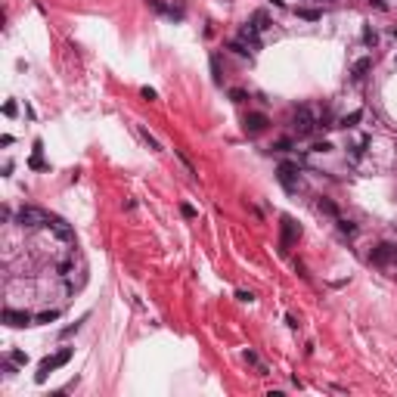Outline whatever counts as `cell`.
Here are the masks:
<instances>
[{"label": "cell", "instance_id": "52a82bcc", "mask_svg": "<svg viewBox=\"0 0 397 397\" xmlns=\"http://www.w3.org/2000/svg\"><path fill=\"white\" fill-rule=\"evenodd\" d=\"M242 125H245V134H261L270 121H267V115H264V112H249Z\"/></svg>", "mask_w": 397, "mask_h": 397}, {"label": "cell", "instance_id": "9c48e42d", "mask_svg": "<svg viewBox=\"0 0 397 397\" xmlns=\"http://www.w3.org/2000/svg\"><path fill=\"white\" fill-rule=\"evenodd\" d=\"M249 25H252V28L261 34V31H267V28H270V16H267L264 10H258V13L252 16V22H249Z\"/></svg>", "mask_w": 397, "mask_h": 397}, {"label": "cell", "instance_id": "8fae6325", "mask_svg": "<svg viewBox=\"0 0 397 397\" xmlns=\"http://www.w3.org/2000/svg\"><path fill=\"white\" fill-rule=\"evenodd\" d=\"M295 13H298L301 19H307V22H320V19H323L320 10H310V7H295Z\"/></svg>", "mask_w": 397, "mask_h": 397}, {"label": "cell", "instance_id": "83f0119b", "mask_svg": "<svg viewBox=\"0 0 397 397\" xmlns=\"http://www.w3.org/2000/svg\"><path fill=\"white\" fill-rule=\"evenodd\" d=\"M369 4H373V7H376V10H382V13H385V10H388V7H385V4H382V0H369Z\"/></svg>", "mask_w": 397, "mask_h": 397}, {"label": "cell", "instance_id": "7a4b0ae2", "mask_svg": "<svg viewBox=\"0 0 397 397\" xmlns=\"http://www.w3.org/2000/svg\"><path fill=\"white\" fill-rule=\"evenodd\" d=\"M71 360V348H62L59 354H53V357H44V360H41V366H37V382H47V376L53 373V369H59V366H65Z\"/></svg>", "mask_w": 397, "mask_h": 397}, {"label": "cell", "instance_id": "d4e9b609", "mask_svg": "<svg viewBox=\"0 0 397 397\" xmlns=\"http://www.w3.org/2000/svg\"><path fill=\"white\" fill-rule=\"evenodd\" d=\"M81 323H84V320H81ZM81 323H75V326H68V329H62V338H68L71 332H78V329H81Z\"/></svg>", "mask_w": 397, "mask_h": 397}, {"label": "cell", "instance_id": "ba28073f", "mask_svg": "<svg viewBox=\"0 0 397 397\" xmlns=\"http://www.w3.org/2000/svg\"><path fill=\"white\" fill-rule=\"evenodd\" d=\"M369 68H373V59H369V56L357 59V62H354V68H351V81H363Z\"/></svg>", "mask_w": 397, "mask_h": 397}, {"label": "cell", "instance_id": "2e32d148", "mask_svg": "<svg viewBox=\"0 0 397 397\" xmlns=\"http://www.w3.org/2000/svg\"><path fill=\"white\" fill-rule=\"evenodd\" d=\"M316 208L326 211V214H332V217H338V208H335L332 202H326V198H320V202H316Z\"/></svg>", "mask_w": 397, "mask_h": 397}, {"label": "cell", "instance_id": "f546056e", "mask_svg": "<svg viewBox=\"0 0 397 397\" xmlns=\"http://www.w3.org/2000/svg\"><path fill=\"white\" fill-rule=\"evenodd\" d=\"M394 37H397V28H394Z\"/></svg>", "mask_w": 397, "mask_h": 397}, {"label": "cell", "instance_id": "7402d4cb", "mask_svg": "<svg viewBox=\"0 0 397 397\" xmlns=\"http://www.w3.org/2000/svg\"><path fill=\"white\" fill-rule=\"evenodd\" d=\"M273 149H276V152H289L292 143H289V140H280V143H273Z\"/></svg>", "mask_w": 397, "mask_h": 397}, {"label": "cell", "instance_id": "5b68a950", "mask_svg": "<svg viewBox=\"0 0 397 397\" xmlns=\"http://www.w3.org/2000/svg\"><path fill=\"white\" fill-rule=\"evenodd\" d=\"M301 236V227L292 220V217H283V239H280V245H283V252H289L292 245H295V239Z\"/></svg>", "mask_w": 397, "mask_h": 397}, {"label": "cell", "instance_id": "8992f818", "mask_svg": "<svg viewBox=\"0 0 397 397\" xmlns=\"http://www.w3.org/2000/svg\"><path fill=\"white\" fill-rule=\"evenodd\" d=\"M4 323H7V326H16V329L31 326V313H28V310H13V307H7V310H4Z\"/></svg>", "mask_w": 397, "mask_h": 397}, {"label": "cell", "instance_id": "4fadbf2b", "mask_svg": "<svg viewBox=\"0 0 397 397\" xmlns=\"http://www.w3.org/2000/svg\"><path fill=\"white\" fill-rule=\"evenodd\" d=\"M211 75H214V84H220V81H224V78H220V56H217V53L211 56Z\"/></svg>", "mask_w": 397, "mask_h": 397}, {"label": "cell", "instance_id": "f1b7e54d", "mask_svg": "<svg viewBox=\"0 0 397 397\" xmlns=\"http://www.w3.org/2000/svg\"><path fill=\"white\" fill-rule=\"evenodd\" d=\"M313 4H323V0H313Z\"/></svg>", "mask_w": 397, "mask_h": 397}, {"label": "cell", "instance_id": "d6986e66", "mask_svg": "<svg viewBox=\"0 0 397 397\" xmlns=\"http://www.w3.org/2000/svg\"><path fill=\"white\" fill-rule=\"evenodd\" d=\"M363 41H366L369 47H376V44H379V34H376V31H363Z\"/></svg>", "mask_w": 397, "mask_h": 397}, {"label": "cell", "instance_id": "e0dca14e", "mask_svg": "<svg viewBox=\"0 0 397 397\" xmlns=\"http://www.w3.org/2000/svg\"><path fill=\"white\" fill-rule=\"evenodd\" d=\"M230 100H233V103H245L249 93H245V90H230Z\"/></svg>", "mask_w": 397, "mask_h": 397}, {"label": "cell", "instance_id": "ac0fdd59", "mask_svg": "<svg viewBox=\"0 0 397 397\" xmlns=\"http://www.w3.org/2000/svg\"><path fill=\"white\" fill-rule=\"evenodd\" d=\"M338 227H341V233H348V236H354V233H357V227H354L351 220H338Z\"/></svg>", "mask_w": 397, "mask_h": 397}, {"label": "cell", "instance_id": "5bb4252c", "mask_svg": "<svg viewBox=\"0 0 397 397\" xmlns=\"http://www.w3.org/2000/svg\"><path fill=\"white\" fill-rule=\"evenodd\" d=\"M140 137H143V140L149 143V149H155V152H158V149H162V146H158V140H155V137H152V134H149V131L143 128V125H140Z\"/></svg>", "mask_w": 397, "mask_h": 397}, {"label": "cell", "instance_id": "ffe728a7", "mask_svg": "<svg viewBox=\"0 0 397 397\" xmlns=\"http://www.w3.org/2000/svg\"><path fill=\"white\" fill-rule=\"evenodd\" d=\"M13 363H19V366L28 363V354H25V351H13Z\"/></svg>", "mask_w": 397, "mask_h": 397}, {"label": "cell", "instance_id": "603a6c76", "mask_svg": "<svg viewBox=\"0 0 397 397\" xmlns=\"http://www.w3.org/2000/svg\"><path fill=\"white\" fill-rule=\"evenodd\" d=\"M236 298H239V301H249V304L255 301V295H252V292H242V289H239V292H236Z\"/></svg>", "mask_w": 397, "mask_h": 397}, {"label": "cell", "instance_id": "277c9868", "mask_svg": "<svg viewBox=\"0 0 397 397\" xmlns=\"http://www.w3.org/2000/svg\"><path fill=\"white\" fill-rule=\"evenodd\" d=\"M276 174H280V183L286 186V192H295V189H298V165H295V162H283Z\"/></svg>", "mask_w": 397, "mask_h": 397}, {"label": "cell", "instance_id": "4316f807", "mask_svg": "<svg viewBox=\"0 0 397 397\" xmlns=\"http://www.w3.org/2000/svg\"><path fill=\"white\" fill-rule=\"evenodd\" d=\"M143 100H149V103H152V100H155V90H149V87H143Z\"/></svg>", "mask_w": 397, "mask_h": 397}, {"label": "cell", "instance_id": "3957f363", "mask_svg": "<svg viewBox=\"0 0 397 397\" xmlns=\"http://www.w3.org/2000/svg\"><path fill=\"white\" fill-rule=\"evenodd\" d=\"M292 131H295V137H301V140L316 131V118H313V112H310L307 106H301V109L292 115Z\"/></svg>", "mask_w": 397, "mask_h": 397}, {"label": "cell", "instance_id": "484cf974", "mask_svg": "<svg viewBox=\"0 0 397 397\" xmlns=\"http://www.w3.org/2000/svg\"><path fill=\"white\" fill-rule=\"evenodd\" d=\"M180 211H183V217H195V208H192V205H180Z\"/></svg>", "mask_w": 397, "mask_h": 397}, {"label": "cell", "instance_id": "30bf717a", "mask_svg": "<svg viewBox=\"0 0 397 397\" xmlns=\"http://www.w3.org/2000/svg\"><path fill=\"white\" fill-rule=\"evenodd\" d=\"M360 118H363V112L357 109V112H351V115H344V118H341V121H338V128L351 131V128H357V121H360Z\"/></svg>", "mask_w": 397, "mask_h": 397}, {"label": "cell", "instance_id": "9a60e30c", "mask_svg": "<svg viewBox=\"0 0 397 397\" xmlns=\"http://www.w3.org/2000/svg\"><path fill=\"white\" fill-rule=\"evenodd\" d=\"M34 320H37V323H53V320H59V310H47V313H37Z\"/></svg>", "mask_w": 397, "mask_h": 397}, {"label": "cell", "instance_id": "6da1fadb", "mask_svg": "<svg viewBox=\"0 0 397 397\" xmlns=\"http://www.w3.org/2000/svg\"><path fill=\"white\" fill-rule=\"evenodd\" d=\"M50 220H53V217H50L47 211L34 208V205H25V208L16 211V224H19V227H31V230H34V227H50Z\"/></svg>", "mask_w": 397, "mask_h": 397}, {"label": "cell", "instance_id": "cb8c5ba5", "mask_svg": "<svg viewBox=\"0 0 397 397\" xmlns=\"http://www.w3.org/2000/svg\"><path fill=\"white\" fill-rule=\"evenodd\" d=\"M329 149H332V143H326V140H323V143H316V146H313V152H329Z\"/></svg>", "mask_w": 397, "mask_h": 397}, {"label": "cell", "instance_id": "7c38bea8", "mask_svg": "<svg viewBox=\"0 0 397 397\" xmlns=\"http://www.w3.org/2000/svg\"><path fill=\"white\" fill-rule=\"evenodd\" d=\"M230 50H233V53H239V56H249V53H252V47H249L245 41H239V37H236V41L230 44Z\"/></svg>", "mask_w": 397, "mask_h": 397}, {"label": "cell", "instance_id": "44dd1931", "mask_svg": "<svg viewBox=\"0 0 397 397\" xmlns=\"http://www.w3.org/2000/svg\"><path fill=\"white\" fill-rule=\"evenodd\" d=\"M388 252V264H397V245H385Z\"/></svg>", "mask_w": 397, "mask_h": 397}]
</instances>
